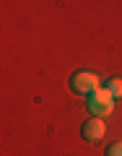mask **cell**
<instances>
[{"label": "cell", "instance_id": "obj_3", "mask_svg": "<svg viewBox=\"0 0 122 156\" xmlns=\"http://www.w3.org/2000/svg\"><path fill=\"white\" fill-rule=\"evenodd\" d=\"M104 135H106V125H104V120H99V117H91L89 122L83 125V138L91 140V143L101 140Z\"/></svg>", "mask_w": 122, "mask_h": 156}, {"label": "cell", "instance_id": "obj_4", "mask_svg": "<svg viewBox=\"0 0 122 156\" xmlns=\"http://www.w3.org/2000/svg\"><path fill=\"white\" fill-rule=\"evenodd\" d=\"M106 91L112 96H122V78H112L109 83H106Z\"/></svg>", "mask_w": 122, "mask_h": 156}, {"label": "cell", "instance_id": "obj_5", "mask_svg": "<svg viewBox=\"0 0 122 156\" xmlns=\"http://www.w3.org/2000/svg\"><path fill=\"white\" fill-rule=\"evenodd\" d=\"M106 156H122V140H117V143H112L109 148H106Z\"/></svg>", "mask_w": 122, "mask_h": 156}, {"label": "cell", "instance_id": "obj_2", "mask_svg": "<svg viewBox=\"0 0 122 156\" xmlns=\"http://www.w3.org/2000/svg\"><path fill=\"white\" fill-rule=\"evenodd\" d=\"M70 89L75 94H86L91 96L94 91H99V76L96 73H89V70H81L70 78Z\"/></svg>", "mask_w": 122, "mask_h": 156}, {"label": "cell", "instance_id": "obj_1", "mask_svg": "<svg viewBox=\"0 0 122 156\" xmlns=\"http://www.w3.org/2000/svg\"><path fill=\"white\" fill-rule=\"evenodd\" d=\"M112 109H114V96L106 89H99V91H94V94L89 96V112L94 117L104 120L106 115H112Z\"/></svg>", "mask_w": 122, "mask_h": 156}]
</instances>
